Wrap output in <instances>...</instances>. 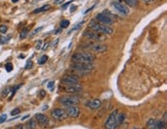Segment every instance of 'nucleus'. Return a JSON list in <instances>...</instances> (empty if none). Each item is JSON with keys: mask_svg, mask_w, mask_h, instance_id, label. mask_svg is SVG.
<instances>
[{"mask_svg": "<svg viewBox=\"0 0 167 129\" xmlns=\"http://www.w3.org/2000/svg\"><path fill=\"white\" fill-rule=\"evenodd\" d=\"M94 59V55L89 52H78L73 54L71 60L72 63H92Z\"/></svg>", "mask_w": 167, "mask_h": 129, "instance_id": "1", "label": "nucleus"}, {"mask_svg": "<svg viewBox=\"0 0 167 129\" xmlns=\"http://www.w3.org/2000/svg\"><path fill=\"white\" fill-rule=\"evenodd\" d=\"M89 29L90 30H93V31L95 32H98V33H101V34L103 35H110L114 33V30H112V28H110L109 26H105V25H102L100 23H98V22L96 21H91L89 24Z\"/></svg>", "mask_w": 167, "mask_h": 129, "instance_id": "2", "label": "nucleus"}, {"mask_svg": "<svg viewBox=\"0 0 167 129\" xmlns=\"http://www.w3.org/2000/svg\"><path fill=\"white\" fill-rule=\"evenodd\" d=\"M82 49L83 50H87V51H92V52H96V53H103L107 50V46L103 44H99V43H91V41H87L82 44Z\"/></svg>", "mask_w": 167, "mask_h": 129, "instance_id": "3", "label": "nucleus"}, {"mask_svg": "<svg viewBox=\"0 0 167 129\" xmlns=\"http://www.w3.org/2000/svg\"><path fill=\"white\" fill-rule=\"evenodd\" d=\"M71 68L78 74L85 75L90 74L94 69V65L92 63H72Z\"/></svg>", "mask_w": 167, "mask_h": 129, "instance_id": "4", "label": "nucleus"}, {"mask_svg": "<svg viewBox=\"0 0 167 129\" xmlns=\"http://www.w3.org/2000/svg\"><path fill=\"white\" fill-rule=\"evenodd\" d=\"M117 113H118V111L115 110L112 113L109 114V116H108V118H107V120L105 122V125H104L105 129H116L118 127L117 120H116V118H117Z\"/></svg>", "mask_w": 167, "mask_h": 129, "instance_id": "5", "label": "nucleus"}, {"mask_svg": "<svg viewBox=\"0 0 167 129\" xmlns=\"http://www.w3.org/2000/svg\"><path fill=\"white\" fill-rule=\"evenodd\" d=\"M84 36L88 39H91V40H95V41H100L104 39V35L101 34V33L95 32L93 30H85L84 31Z\"/></svg>", "mask_w": 167, "mask_h": 129, "instance_id": "6", "label": "nucleus"}, {"mask_svg": "<svg viewBox=\"0 0 167 129\" xmlns=\"http://www.w3.org/2000/svg\"><path fill=\"white\" fill-rule=\"evenodd\" d=\"M62 86H63L64 92H67V93H78V92L83 91L84 89L83 85H81L80 83L70 84V85H62Z\"/></svg>", "mask_w": 167, "mask_h": 129, "instance_id": "7", "label": "nucleus"}, {"mask_svg": "<svg viewBox=\"0 0 167 129\" xmlns=\"http://www.w3.org/2000/svg\"><path fill=\"white\" fill-rule=\"evenodd\" d=\"M80 100L74 96H66L60 98V103L64 106H72V105H78Z\"/></svg>", "mask_w": 167, "mask_h": 129, "instance_id": "8", "label": "nucleus"}, {"mask_svg": "<svg viewBox=\"0 0 167 129\" xmlns=\"http://www.w3.org/2000/svg\"><path fill=\"white\" fill-rule=\"evenodd\" d=\"M51 116L53 117V119L57 120V121H63L67 118V114L64 110H61V108H56L52 112Z\"/></svg>", "mask_w": 167, "mask_h": 129, "instance_id": "9", "label": "nucleus"}, {"mask_svg": "<svg viewBox=\"0 0 167 129\" xmlns=\"http://www.w3.org/2000/svg\"><path fill=\"white\" fill-rule=\"evenodd\" d=\"M66 112L67 114V117H70V118H73V119H75V118H78L80 116V108H78L76 105H72V106H66V108L64 110Z\"/></svg>", "mask_w": 167, "mask_h": 129, "instance_id": "10", "label": "nucleus"}, {"mask_svg": "<svg viewBox=\"0 0 167 129\" xmlns=\"http://www.w3.org/2000/svg\"><path fill=\"white\" fill-rule=\"evenodd\" d=\"M96 20L98 21V23L102 24V25H105V26H110L114 22V20L110 19L109 17H107L105 13H98L97 17H96Z\"/></svg>", "mask_w": 167, "mask_h": 129, "instance_id": "11", "label": "nucleus"}, {"mask_svg": "<svg viewBox=\"0 0 167 129\" xmlns=\"http://www.w3.org/2000/svg\"><path fill=\"white\" fill-rule=\"evenodd\" d=\"M80 82V78L76 75L73 74H67L61 78V84L62 85H70V84H75Z\"/></svg>", "mask_w": 167, "mask_h": 129, "instance_id": "12", "label": "nucleus"}, {"mask_svg": "<svg viewBox=\"0 0 167 129\" xmlns=\"http://www.w3.org/2000/svg\"><path fill=\"white\" fill-rule=\"evenodd\" d=\"M112 6H114L115 9L118 10V12L120 13L121 15H128V13H129V8H127L125 5H124L120 1L112 2Z\"/></svg>", "mask_w": 167, "mask_h": 129, "instance_id": "13", "label": "nucleus"}, {"mask_svg": "<svg viewBox=\"0 0 167 129\" xmlns=\"http://www.w3.org/2000/svg\"><path fill=\"white\" fill-rule=\"evenodd\" d=\"M35 120L39 125L42 126V127H47V126L50 125L49 118H47V116H44V115H42V114H36L35 115Z\"/></svg>", "mask_w": 167, "mask_h": 129, "instance_id": "14", "label": "nucleus"}, {"mask_svg": "<svg viewBox=\"0 0 167 129\" xmlns=\"http://www.w3.org/2000/svg\"><path fill=\"white\" fill-rule=\"evenodd\" d=\"M87 105L89 106L91 110H97V108H100L101 101L99 99H91L90 101L87 102Z\"/></svg>", "mask_w": 167, "mask_h": 129, "instance_id": "15", "label": "nucleus"}, {"mask_svg": "<svg viewBox=\"0 0 167 129\" xmlns=\"http://www.w3.org/2000/svg\"><path fill=\"white\" fill-rule=\"evenodd\" d=\"M124 119H125V114H119L117 113V118H116V120H117V126L121 125L122 123L124 122Z\"/></svg>", "mask_w": 167, "mask_h": 129, "instance_id": "16", "label": "nucleus"}, {"mask_svg": "<svg viewBox=\"0 0 167 129\" xmlns=\"http://www.w3.org/2000/svg\"><path fill=\"white\" fill-rule=\"evenodd\" d=\"M155 129H166V123L164 122V121H162V120L156 122Z\"/></svg>", "mask_w": 167, "mask_h": 129, "instance_id": "17", "label": "nucleus"}, {"mask_svg": "<svg viewBox=\"0 0 167 129\" xmlns=\"http://www.w3.org/2000/svg\"><path fill=\"white\" fill-rule=\"evenodd\" d=\"M27 126L29 129H35L36 126H37V122H36L35 119H31L30 121L27 123Z\"/></svg>", "mask_w": 167, "mask_h": 129, "instance_id": "18", "label": "nucleus"}, {"mask_svg": "<svg viewBox=\"0 0 167 129\" xmlns=\"http://www.w3.org/2000/svg\"><path fill=\"white\" fill-rule=\"evenodd\" d=\"M125 3L128 5V6H131V7H134V6H136L137 5V0H123Z\"/></svg>", "mask_w": 167, "mask_h": 129, "instance_id": "19", "label": "nucleus"}, {"mask_svg": "<svg viewBox=\"0 0 167 129\" xmlns=\"http://www.w3.org/2000/svg\"><path fill=\"white\" fill-rule=\"evenodd\" d=\"M47 9H50V5H44V6H41V7L37 8V9H35L33 13H38L46 12V10H47Z\"/></svg>", "mask_w": 167, "mask_h": 129, "instance_id": "20", "label": "nucleus"}, {"mask_svg": "<svg viewBox=\"0 0 167 129\" xmlns=\"http://www.w3.org/2000/svg\"><path fill=\"white\" fill-rule=\"evenodd\" d=\"M47 56H42V57H41L40 59H38L37 62H38V64H40V65H41V64H44V63H46V62H47Z\"/></svg>", "mask_w": 167, "mask_h": 129, "instance_id": "21", "label": "nucleus"}, {"mask_svg": "<svg viewBox=\"0 0 167 129\" xmlns=\"http://www.w3.org/2000/svg\"><path fill=\"white\" fill-rule=\"evenodd\" d=\"M27 34H28V29H27V28H25L23 31L21 32V34H20V37H21L22 39H24L27 36Z\"/></svg>", "mask_w": 167, "mask_h": 129, "instance_id": "22", "label": "nucleus"}, {"mask_svg": "<svg viewBox=\"0 0 167 129\" xmlns=\"http://www.w3.org/2000/svg\"><path fill=\"white\" fill-rule=\"evenodd\" d=\"M6 31H7V27L5 25H0V33L4 34V33H6Z\"/></svg>", "mask_w": 167, "mask_h": 129, "instance_id": "23", "label": "nucleus"}, {"mask_svg": "<svg viewBox=\"0 0 167 129\" xmlns=\"http://www.w3.org/2000/svg\"><path fill=\"white\" fill-rule=\"evenodd\" d=\"M5 69H6V71L10 72L13 70V64L12 63H7L6 65H5Z\"/></svg>", "mask_w": 167, "mask_h": 129, "instance_id": "24", "label": "nucleus"}, {"mask_svg": "<svg viewBox=\"0 0 167 129\" xmlns=\"http://www.w3.org/2000/svg\"><path fill=\"white\" fill-rule=\"evenodd\" d=\"M68 25H69V21L65 20V21H63V22L61 23V27H62V28H67V27H68Z\"/></svg>", "mask_w": 167, "mask_h": 129, "instance_id": "25", "label": "nucleus"}, {"mask_svg": "<svg viewBox=\"0 0 167 129\" xmlns=\"http://www.w3.org/2000/svg\"><path fill=\"white\" fill-rule=\"evenodd\" d=\"M19 114H20L19 108H15V110L12 111V116H16V115H19Z\"/></svg>", "mask_w": 167, "mask_h": 129, "instance_id": "26", "label": "nucleus"}, {"mask_svg": "<svg viewBox=\"0 0 167 129\" xmlns=\"http://www.w3.org/2000/svg\"><path fill=\"white\" fill-rule=\"evenodd\" d=\"M6 115H2L1 117H0V124H1V123H3L5 120H6Z\"/></svg>", "mask_w": 167, "mask_h": 129, "instance_id": "27", "label": "nucleus"}, {"mask_svg": "<svg viewBox=\"0 0 167 129\" xmlns=\"http://www.w3.org/2000/svg\"><path fill=\"white\" fill-rule=\"evenodd\" d=\"M15 129H27V128H26V126H25L24 124H20V125L17 126Z\"/></svg>", "mask_w": 167, "mask_h": 129, "instance_id": "28", "label": "nucleus"}, {"mask_svg": "<svg viewBox=\"0 0 167 129\" xmlns=\"http://www.w3.org/2000/svg\"><path fill=\"white\" fill-rule=\"evenodd\" d=\"M72 1H73V0H71V1H69V2H67V3H65V4L63 5V6H62V7H63V9H65V8L68 6V5H69L70 3H72Z\"/></svg>", "mask_w": 167, "mask_h": 129, "instance_id": "29", "label": "nucleus"}, {"mask_svg": "<svg viewBox=\"0 0 167 129\" xmlns=\"http://www.w3.org/2000/svg\"><path fill=\"white\" fill-rule=\"evenodd\" d=\"M54 84H55L54 82H50V83H49V85H47V88H49V89H52V88H53V86H54Z\"/></svg>", "mask_w": 167, "mask_h": 129, "instance_id": "30", "label": "nucleus"}, {"mask_svg": "<svg viewBox=\"0 0 167 129\" xmlns=\"http://www.w3.org/2000/svg\"><path fill=\"white\" fill-rule=\"evenodd\" d=\"M8 92H9V88H7V89H5L4 90V92H3V94H2V96H5V95H6Z\"/></svg>", "mask_w": 167, "mask_h": 129, "instance_id": "31", "label": "nucleus"}, {"mask_svg": "<svg viewBox=\"0 0 167 129\" xmlns=\"http://www.w3.org/2000/svg\"><path fill=\"white\" fill-rule=\"evenodd\" d=\"M31 67H32V62H28L26 65V68L28 69V68H31Z\"/></svg>", "mask_w": 167, "mask_h": 129, "instance_id": "32", "label": "nucleus"}, {"mask_svg": "<svg viewBox=\"0 0 167 129\" xmlns=\"http://www.w3.org/2000/svg\"><path fill=\"white\" fill-rule=\"evenodd\" d=\"M40 47H41V40H39L38 44H37V46H36V49L39 50V49H40Z\"/></svg>", "mask_w": 167, "mask_h": 129, "instance_id": "33", "label": "nucleus"}, {"mask_svg": "<svg viewBox=\"0 0 167 129\" xmlns=\"http://www.w3.org/2000/svg\"><path fill=\"white\" fill-rule=\"evenodd\" d=\"M64 0H57V1H55V4H60V3H63Z\"/></svg>", "mask_w": 167, "mask_h": 129, "instance_id": "34", "label": "nucleus"}, {"mask_svg": "<svg viewBox=\"0 0 167 129\" xmlns=\"http://www.w3.org/2000/svg\"><path fill=\"white\" fill-rule=\"evenodd\" d=\"M42 29V27H40V28H38V29H36L35 30V31L34 32H33V34H36V33H37V32H39V31H40V30Z\"/></svg>", "mask_w": 167, "mask_h": 129, "instance_id": "35", "label": "nucleus"}, {"mask_svg": "<svg viewBox=\"0 0 167 129\" xmlns=\"http://www.w3.org/2000/svg\"><path fill=\"white\" fill-rule=\"evenodd\" d=\"M144 2H148V3H150V2H154L155 0H143Z\"/></svg>", "mask_w": 167, "mask_h": 129, "instance_id": "36", "label": "nucleus"}, {"mask_svg": "<svg viewBox=\"0 0 167 129\" xmlns=\"http://www.w3.org/2000/svg\"><path fill=\"white\" fill-rule=\"evenodd\" d=\"M156 124V123H155ZM149 129H155V125H153V126H151V127H149Z\"/></svg>", "mask_w": 167, "mask_h": 129, "instance_id": "37", "label": "nucleus"}, {"mask_svg": "<svg viewBox=\"0 0 167 129\" xmlns=\"http://www.w3.org/2000/svg\"><path fill=\"white\" fill-rule=\"evenodd\" d=\"M12 1H13V2H15V3H16V2H18L19 0H12Z\"/></svg>", "mask_w": 167, "mask_h": 129, "instance_id": "38", "label": "nucleus"}, {"mask_svg": "<svg viewBox=\"0 0 167 129\" xmlns=\"http://www.w3.org/2000/svg\"><path fill=\"white\" fill-rule=\"evenodd\" d=\"M6 129H13V128H6Z\"/></svg>", "mask_w": 167, "mask_h": 129, "instance_id": "39", "label": "nucleus"}, {"mask_svg": "<svg viewBox=\"0 0 167 129\" xmlns=\"http://www.w3.org/2000/svg\"><path fill=\"white\" fill-rule=\"evenodd\" d=\"M133 129H137V128H133Z\"/></svg>", "mask_w": 167, "mask_h": 129, "instance_id": "40", "label": "nucleus"}]
</instances>
